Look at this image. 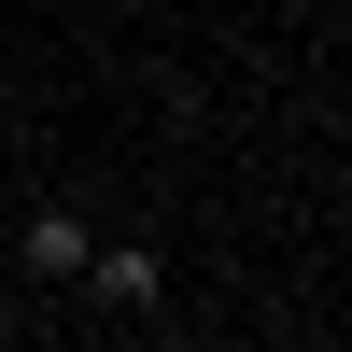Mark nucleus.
<instances>
[{
  "label": "nucleus",
  "mask_w": 352,
  "mask_h": 352,
  "mask_svg": "<svg viewBox=\"0 0 352 352\" xmlns=\"http://www.w3.org/2000/svg\"><path fill=\"white\" fill-rule=\"evenodd\" d=\"M85 282H99L113 310H155V282H169V254H141V240H99V254H85Z\"/></svg>",
  "instance_id": "obj_1"
},
{
  "label": "nucleus",
  "mask_w": 352,
  "mask_h": 352,
  "mask_svg": "<svg viewBox=\"0 0 352 352\" xmlns=\"http://www.w3.org/2000/svg\"><path fill=\"white\" fill-rule=\"evenodd\" d=\"M14 254H28L43 282H85V254H99V240H85L71 212H28V226H14Z\"/></svg>",
  "instance_id": "obj_2"
},
{
  "label": "nucleus",
  "mask_w": 352,
  "mask_h": 352,
  "mask_svg": "<svg viewBox=\"0 0 352 352\" xmlns=\"http://www.w3.org/2000/svg\"><path fill=\"white\" fill-rule=\"evenodd\" d=\"M0 352H14V310H0Z\"/></svg>",
  "instance_id": "obj_3"
}]
</instances>
